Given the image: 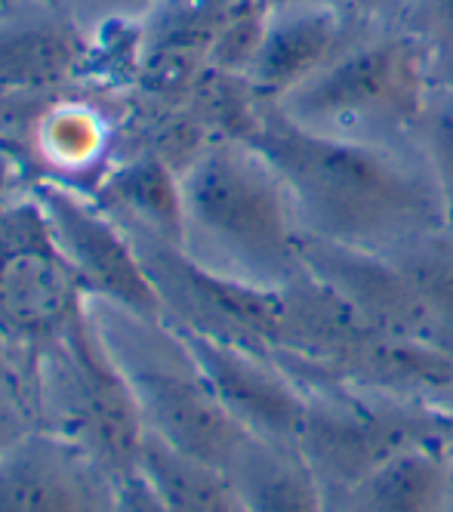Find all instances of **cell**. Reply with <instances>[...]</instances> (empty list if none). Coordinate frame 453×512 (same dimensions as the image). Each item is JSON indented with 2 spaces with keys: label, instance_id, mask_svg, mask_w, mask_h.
Returning a JSON list of instances; mask_svg holds the SVG:
<instances>
[{
  "label": "cell",
  "instance_id": "obj_26",
  "mask_svg": "<svg viewBox=\"0 0 453 512\" xmlns=\"http://www.w3.org/2000/svg\"><path fill=\"white\" fill-rule=\"evenodd\" d=\"M438 435L444 438V445L453 457V405L438 408Z\"/></svg>",
  "mask_w": 453,
  "mask_h": 512
},
{
  "label": "cell",
  "instance_id": "obj_14",
  "mask_svg": "<svg viewBox=\"0 0 453 512\" xmlns=\"http://www.w3.org/2000/svg\"><path fill=\"white\" fill-rule=\"evenodd\" d=\"M241 0H161L142 28L139 78L158 93H192Z\"/></svg>",
  "mask_w": 453,
  "mask_h": 512
},
{
  "label": "cell",
  "instance_id": "obj_16",
  "mask_svg": "<svg viewBox=\"0 0 453 512\" xmlns=\"http://www.w3.org/2000/svg\"><path fill=\"white\" fill-rule=\"evenodd\" d=\"M225 475L247 512H333L324 482L296 445L250 435Z\"/></svg>",
  "mask_w": 453,
  "mask_h": 512
},
{
  "label": "cell",
  "instance_id": "obj_24",
  "mask_svg": "<svg viewBox=\"0 0 453 512\" xmlns=\"http://www.w3.org/2000/svg\"><path fill=\"white\" fill-rule=\"evenodd\" d=\"M118 512H170L161 494L151 488V482L142 472H133L127 479H121L118 491Z\"/></svg>",
  "mask_w": 453,
  "mask_h": 512
},
{
  "label": "cell",
  "instance_id": "obj_27",
  "mask_svg": "<svg viewBox=\"0 0 453 512\" xmlns=\"http://www.w3.org/2000/svg\"><path fill=\"white\" fill-rule=\"evenodd\" d=\"M99 4H111L118 10H142V7H158L161 0H99Z\"/></svg>",
  "mask_w": 453,
  "mask_h": 512
},
{
  "label": "cell",
  "instance_id": "obj_20",
  "mask_svg": "<svg viewBox=\"0 0 453 512\" xmlns=\"http://www.w3.org/2000/svg\"><path fill=\"white\" fill-rule=\"evenodd\" d=\"M389 256L420 290L429 312L453 343V226L447 223L444 229L417 238Z\"/></svg>",
  "mask_w": 453,
  "mask_h": 512
},
{
  "label": "cell",
  "instance_id": "obj_21",
  "mask_svg": "<svg viewBox=\"0 0 453 512\" xmlns=\"http://www.w3.org/2000/svg\"><path fill=\"white\" fill-rule=\"evenodd\" d=\"M413 149L423 158L453 226V81L435 84L426 112L413 133Z\"/></svg>",
  "mask_w": 453,
  "mask_h": 512
},
{
  "label": "cell",
  "instance_id": "obj_22",
  "mask_svg": "<svg viewBox=\"0 0 453 512\" xmlns=\"http://www.w3.org/2000/svg\"><path fill=\"white\" fill-rule=\"evenodd\" d=\"M407 28L423 47L435 84L453 81V0H407L401 13Z\"/></svg>",
  "mask_w": 453,
  "mask_h": 512
},
{
  "label": "cell",
  "instance_id": "obj_17",
  "mask_svg": "<svg viewBox=\"0 0 453 512\" xmlns=\"http://www.w3.org/2000/svg\"><path fill=\"white\" fill-rule=\"evenodd\" d=\"M102 195L130 219V229L185 247L182 170H176L170 158L148 152L121 164L108 173Z\"/></svg>",
  "mask_w": 453,
  "mask_h": 512
},
{
  "label": "cell",
  "instance_id": "obj_19",
  "mask_svg": "<svg viewBox=\"0 0 453 512\" xmlns=\"http://www.w3.org/2000/svg\"><path fill=\"white\" fill-rule=\"evenodd\" d=\"M87 47L65 22L0 34V90L50 87L78 71Z\"/></svg>",
  "mask_w": 453,
  "mask_h": 512
},
{
  "label": "cell",
  "instance_id": "obj_11",
  "mask_svg": "<svg viewBox=\"0 0 453 512\" xmlns=\"http://www.w3.org/2000/svg\"><path fill=\"white\" fill-rule=\"evenodd\" d=\"M121 479L78 442L31 429L0 454V512H118Z\"/></svg>",
  "mask_w": 453,
  "mask_h": 512
},
{
  "label": "cell",
  "instance_id": "obj_18",
  "mask_svg": "<svg viewBox=\"0 0 453 512\" xmlns=\"http://www.w3.org/2000/svg\"><path fill=\"white\" fill-rule=\"evenodd\" d=\"M139 472L170 512H247L238 488L222 469L176 454L155 435H145Z\"/></svg>",
  "mask_w": 453,
  "mask_h": 512
},
{
  "label": "cell",
  "instance_id": "obj_12",
  "mask_svg": "<svg viewBox=\"0 0 453 512\" xmlns=\"http://www.w3.org/2000/svg\"><path fill=\"white\" fill-rule=\"evenodd\" d=\"M302 253H306V269L339 300H346L373 331L392 340L453 352V343L429 312L420 290L389 253L343 247L309 235Z\"/></svg>",
  "mask_w": 453,
  "mask_h": 512
},
{
  "label": "cell",
  "instance_id": "obj_29",
  "mask_svg": "<svg viewBox=\"0 0 453 512\" xmlns=\"http://www.w3.org/2000/svg\"><path fill=\"white\" fill-rule=\"evenodd\" d=\"M19 432H0V454H4L7 451V445L13 442V438H16Z\"/></svg>",
  "mask_w": 453,
  "mask_h": 512
},
{
  "label": "cell",
  "instance_id": "obj_1",
  "mask_svg": "<svg viewBox=\"0 0 453 512\" xmlns=\"http://www.w3.org/2000/svg\"><path fill=\"white\" fill-rule=\"evenodd\" d=\"M250 145L284 179L309 238L395 253L447 226V210L417 149L336 139L287 121L266 102Z\"/></svg>",
  "mask_w": 453,
  "mask_h": 512
},
{
  "label": "cell",
  "instance_id": "obj_5",
  "mask_svg": "<svg viewBox=\"0 0 453 512\" xmlns=\"http://www.w3.org/2000/svg\"><path fill=\"white\" fill-rule=\"evenodd\" d=\"M296 448L306 454L330 500L355 488L383 460L438 432V408L386 389H352L349 380L318 377Z\"/></svg>",
  "mask_w": 453,
  "mask_h": 512
},
{
  "label": "cell",
  "instance_id": "obj_8",
  "mask_svg": "<svg viewBox=\"0 0 453 512\" xmlns=\"http://www.w3.org/2000/svg\"><path fill=\"white\" fill-rule=\"evenodd\" d=\"M34 195L44 204L87 300L105 303L145 324L167 321L158 287L145 269L133 235L121 223H115L96 201H87L62 182H37Z\"/></svg>",
  "mask_w": 453,
  "mask_h": 512
},
{
  "label": "cell",
  "instance_id": "obj_6",
  "mask_svg": "<svg viewBox=\"0 0 453 512\" xmlns=\"http://www.w3.org/2000/svg\"><path fill=\"white\" fill-rule=\"evenodd\" d=\"M130 235L164 300L167 321L272 358L290 349L287 287H256L207 269L185 247L136 229Z\"/></svg>",
  "mask_w": 453,
  "mask_h": 512
},
{
  "label": "cell",
  "instance_id": "obj_13",
  "mask_svg": "<svg viewBox=\"0 0 453 512\" xmlns=\"http://www.w3.org/2000/svg\"><path fill=\"white\" fill-rule=\"evenodd\" d=\"M376 28L380 22L361 19L324 0H296L278 7L269 16L247 81L266 102H278L321 75Z\"/></svg>",
  "mask_w": 453,
  "mask_h": 512
},
{
  "label": "cell",
  "instance_id": "obj_2",
  "mask_svg": "<svg viewBox=\"0 0 453 512\" xmlns=\"http://www.w3.org/2000/svg\"><path fill=\"white\" fill-rule=\"evenodd\" d=\"M185 250L213 272L284 290L306 275V232L284 179L247 139H213L182 167Z\"/></svg>",
  "mask_w": 453,
  "mask_h": 512
},
{
  "label": "cell",
  "instance_id": "obj_10",
  "mask_svg": "<svg viewBox=\"0 0 453 512\" xmlns=\"http://www.w3.org/2000/svg\"><path fill=\"white\" fill-rule=\"evenodd\" d=\"M164 324L192 358L207 386L216 392L225 411L250 435L281 445L299 442L309 414V389L287 368H281L278 358L198 334L173 321Z\"/></svg>",
  "mask_w": 453,
  "mask_h": 512
},
{
  "label": "cell",
  "instance_id": "obj_3",
  "mask_svg": "<svg viewBox=\"0 0 453 512\" xmlns=\"http://www.w3.org/2000/svg\"><path fill=\"white\" fill-rule=\"evenodd\" d=\"M432 90L435 78L417 38L401 25H380L275 108L315 133L413 149Z\"/></svg>",
  "mask_w": 453,
  "mask_h": 512
},
{
  "label": "cell",
  "instance_id": "obj_28",
  "mask_svg": "<svg viewBox=\"0 0 453 512\" xmlns=\"http://www.w3.org/2000/svg\"><path fill=\"white\" fill-rule=\"evenodd\" d=\"M10 383H13V371H10L4 352H0V386H10Z\"/></svg>",
  "mask_w": 453,
  "mask_h": 512
},
{
  "label": "cell",
  "instance_id": "obj_15",
  "mask_svg": "<svg viewBox=\"0 0 453 512\" xmlns=\"http://www.w3.org/2000/svg\"><path fill=\"white\" fill-rule=\"evenodd\" d=\"M339 497L349 512H447L453 497V457L435 432L383 460Z\"/></svg>",
  "mask_w": 453,
  "mask_h": 512
},
{
  "label": "cell",
  "instance_id": "obj_23",
  "mask_svg": "<svg viewBox=\"0 0 453 512\" xmlns=\"http://www.w3.org/2000/svg\"><path fill=\"white\" fill-rule=\"evenodd\" d=\"M44 152L62 167H84L102 149V124L93 112L78 105H65L44 121L41 127Z\"/></svg>",
  "mask_w": 453,
  "mask_h": 512
},
{
  "label": "cell",
  "instance_id": "obj_7",
  "mask_svg": "<svg viewBox=\"0 0 453 512\" xmlns=\"http://www.w3.org/2000/svg\"><path fill=\"white\" fill-rule=\"evenodd\" d=\"M87 303L37 195L0 198V334L37 352Z\"/></svg>",
  "mask_w": 453,
  "mask_h": 512
},
{
  "label": "cell",
  "instance_id": "obj_9",
  "mask_svg": "<svg viewBox=\"0 0 453 512\" xmlns=\"http://www.w3.org/2000/svg\"><path fill=\"white\" fill-rule=\"evenodd\" d=\"M118 358L139 398L148 435L161 438L176 454L207 463L213 469L225 472L232 466L238 451L247 445L250 432L225 411V405L198 374V368L182 346L173 361L164 358L139 361L136 355L124 358L121 352Z\"/></svg>",
  "mask_w": 453,
  "mask_h": 512
},
{
  "label": "cell",
  "instance_id": "obj_25",
  "mask_svg": "<svg viewBox=\"0 0 453 512\" xmlns=\"http://www.w3.org/2000/svg\"><path fill=\"white\" fill-rule=\"evenodd\" d=\"M324 4H333V7H343L361 19H370V22H380L389 16V13H404L407 7V0H324Z\"/></svg>",
  "mask_w": 453,
  "mask_h": 512
},
{
  "label": "cell",
  "instance_id": "obj_4",
  "mask_svg": "<svg viewBox=\"0 0 453 512\" xmlns=\"http://www.w3.org/2000/svg\"><path fill=\"white\" fill-rule=\"evenodd\" d=\"M34 355L53 432L78 442L118 479L139 472L148 429L96 309L87 303Z\"/></svg>",
  "mask_w": 453,
  "mask_h": 512
}]
</instances>
